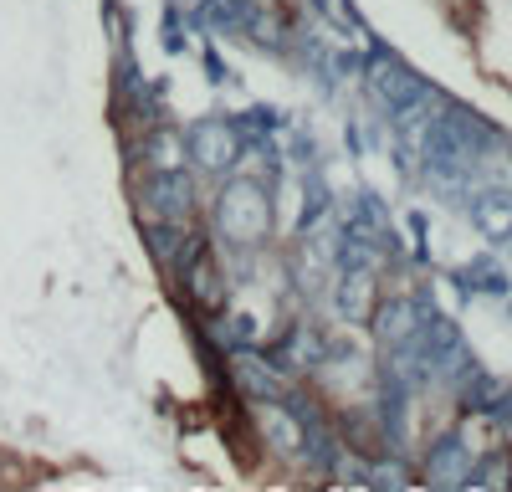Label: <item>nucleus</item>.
I'll return each instance as SVG.
<instances>
[{"instance_id":"obj_1","label":"nucleus","mask_w":512,"mask_h":492,"mask_svg":"<svg viewBox=\"0 0 512 492\" xmlns=\"http://www.w3.org/2000/svg\"><path fill=\"white\" fill-rule=\"evenodd\" d=\"M216 231L231 246H262L272 236V200L256 180H226L216 195Z\"/></svg>"},{"instance_id":"obj_2","label":"nucleus","mask_w":512,"mask_h":492,"mask_svg":"<svg viewBox=\"0 0 512 492\" xmlns=\"http://www.w3.org/2000/svg\"><path fill=\"white\" fill-rule=\"evenodd\" d=\"M251 421H256V436L267 441V451H277L282 462H303L308 457V416L292 410L287 395L251 400Z\"/></svg>"},{"instance_id":"obj_3","label":"nucleus","mask_w":512,"mask_h":492,"mask_svg":"<svg viewBox=\"0 0 512 492\" xmlns=\"http://www.w3.org/2000/svg\"><path fill=\"white\" fill-rule=\"evenodd\" d=\"M139 211L144 221H185L195 211V180L190 170H149L139 180Z\"/></svg>"},{"instance_id":"obj_4","label":"nucleus","mask_w":512,"mask_h":492,"mask_svg":"<svg viewBox=\"0 0 512 492\" xmlns=\"http://www.w3.org/2000/svg\"><path fill=\"white\" fill-rule=\"evenodd\" d=\"M185 149L195 159V170H210V175H231L236 164H241V134L231 129V123H221V118L195 123Z\"/></svg>"},{"instance_id":"obj_5","label":"nucleus","mask_w":512,"mask_h":492,"mask_svg":"<svg viewBox=\"0 0 512 492\" xmlns=\"http://www.w3.org/2000/svg\"><path fill=\"white\" fill-rule=\"evenodd\" d=\"M369 88H374V98L390 108V113H405L410 103L431 98V93H425V82H420L410 67H400L395 57H374V62H369Z\"/></svg>"},{"instance_id":"obj_6","label":"nucleus","mask_w":512,"mask_h":492,"mask_svg":"<svg viewBox=\"0 0 512 492\" xmlns=\"http://www.w3.org/2000/svg\"><path fill=\"white\" fill-rule=\"evenodd\" d=\"M374 267H344V277H338L333 287V308L338 318H349V323H369L374 313Z\"/></svg>"},{"instance_id":"obj_7","label":"nucleus","mask_w":512,"mask_h":492,"mask_svg":"<svg viewBox=\"0 0 512 492\" xmlns=\"http://www.w3.org/2000/svg\"><path fill=\"white\" fill-rule=\"evenodd\" d=\"M466 472H472V451H466L461 436H441L425 457V482L431 487H461Z\"/></svg>"},{"instance_id":"obj_8","label":"nucleus","mask_w":512,"mask_h":492,"mask_svg":"<svg viewBox=\"0 0 512 492\" xmlns=\"http://www.w3.org/2000/svg\"><path fill=\"white\" fill-rule=\"evenodd\" d=\"M180 282H185V293H190L195 308H205V313H221L226 308V277H221V267H210L205 252L190 257V267L180 272Z\"/></svg>"},{"instance_id":"obj_9","label":"nucleus","mask_w":512,"mask_h":492,"mask_svg":"<svg viewBox=\"0 0 512 492\" xmlns=\"http://www.w3.org/2000/svg\"><path fill=\"white\" fill-rule=\"evenodd\" d=\"M369 323L379 328V339H384V344H395V349H410L415 328H420V308H415V303H405V298H390V303H374Z\"/></svg>"},{"instance_id":"obj_10","label":"nucleus","mask_w":512,"mask_h":492,"mask_svg":"<svg viewBox=\"0 0 512 492\" xmlns=\"http://www.w3.org/2000/svg\"><path fill=\"white\" fill-rule=\"evenodd\" d=\"M472 221H477V231H482L487 241H507V236H512V195L482 190V195L472 200Z\"/></svg>"},{"instance_id":"obj_11","label":"nucleus","mask_w":512,"mask_h":492,"mask_svg":"<svg viewBox=\"0 0 512 492\" xmlns=\"http://www.w3.org/2000/svg\"><path fill=\"white\" fill-rule=\"evenodd\" d=\"M272 369L262 359H251V354H236V385L251 395V400H272V395H287L282 380H267Z\"/></svg>"},{"instance_id":"obj_12","label":"nucleus","mask_w":512,"mask_h":492,"mask_svg":"<svg viewBox=\"0 0 512 492\" xmlns=\"http://www.w3.org/2000/svg\"><path fill=\"white\" fill-rule=\"evenodd\" d=\"M185 159H190L185 139H175L169 129H154V139H149V170H180Z\"/></svg>"},{"instance_id":"obj_13","label":"nucleus","mask_w":512,"mask_h":492,"mask_svg":"<svg viewBox=\"0 0 512 492\" xmlns=\"http://www.w3.org/2000/svg\"><path fill=\"white\" fill-rule=\"evenodd\" d=\"M512 457H507V451H492V457L482 462V467H472V472H466V482L461 487H512Z\"/></svg>"},{"instance_id":"obj_14","label":"nucleus","mask_w":512,"mask_h":492,"mask_svg":"<svg viewBox=\"0 0 512 492\" xmlns=\"http://www.w3.org/2000/svg\"><path fill=\"white\" fill-rule=\"evenodd\" d=\"M205 21L210 26H241L246 21V0H205Z\"/></svg>"},{"instance_id":"obj_15","label":"nucleus","mask_w":512,"mask_h":492,"mask_svg":"<svg viewBox=\"0 0 512 492\" xmlns=\"http://www.w3.org/2000/svg\"><path fill=\"white\" fill-rule=\"evenodd\" d=\"M507 241H512V236H507Z\"/></svg>"}]
</instances>
